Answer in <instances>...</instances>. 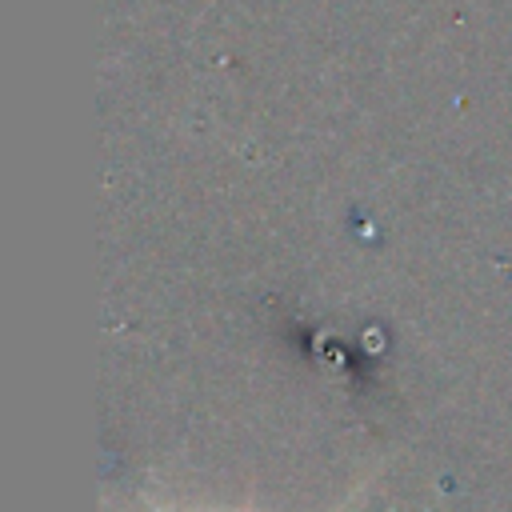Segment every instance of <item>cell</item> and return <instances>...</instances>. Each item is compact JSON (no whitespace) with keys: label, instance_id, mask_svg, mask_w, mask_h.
<instances>
[{"label":"cell","instance_id":"1","mask_svg":"<svg viewBox=\"0 0 512 512\" xmlns=\"http://www.w3.org/2000/svg\"><path fill=\"white\" fill-rule=\"evenodd\" d=\"M344 504H352V496H348V500H344ZM344 504H340V508H336V512H344ZM152 512H164V508H152Z\"/></svg>","mask_w":512,"mask_h":512}]
</instances>
